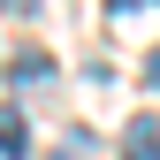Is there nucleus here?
<instances>
[{"instance_id": "obj_6", "label": "nucleus", "mask_w": 160, "mask_h": 160, "mask_svg": "<svg viewBox=\"0 0 160 160\" xmlns=\"http://www.w3.org/2000/svg\"><path fill=\"white\" fill-rule=\"evenodd\" d=\"M114 8H137V0H114Z\"/></svg>"}, {"instance_id": "obj_1", "label": "nucleus", "mask_w": 160, "mask_h": 160, "mask_svg": "<svg viewBox=\"0 0 160 160\" xmlns=\"http://www.w3.org/2000/svg\"><path fill=\"white\" fill-rule=\"evenodd\" d=\"M31 152V122H23V107H0V160H23Z\"/></svg>"}, {"instance_id": "obj_2", "label": "nucleus", "mask_w": 160, "mask_h": 160, "mask_svg": "<svg viewBox=\"0 0 160 160\" xmlns=\"http://www.w3.org/2000/svg\"><path fill=\"white\" fill-rule=\"evenodd\" d=\"M122 160H160V130H152V122H137V130H130V145H122Z\"/></svg>"}, {"instance_id": "obj_3", "label": "nucleus", "mask_w": 160, "mask_h": 160, "mask_svg": "<svg viewBox=\"0 0 160 160\" xmlns=\"http://www.w3.org/2000/svg\"><path fill=\"white\" fill-rule=\"evenodd\" d=\"M53 160H92V145H84V137H69V145L53 152Z\"/></svg>"}, {"instance_id": "obj_4", "label": "nucleus", "mask_w": 160, "mask_h": 160, "mask_svg": "<svg viewBox=\"0 0 160 160\" xmlns=\"http://www.w3.org/2000/svg\"><path fill=\"white\" fill-rule=\"evenodd\" d=\"M145 84H152V92H160V46H152V53H145Z\"/></svg>"}, {"instance_id": "obj_5", "label": "nucleus", "mask_w": 160, "mask_h": 160, "mask_svg": "<svg viewBox=\"0 0 160 160\" xmlns=\"http://www.w3.org/2000/svg\"><path fill=\"white\" fill-rule=\"evenodd\" d=\"M0 8H15V15H38V8H46V0H0Z\"/></svg>"}]
</instances>
